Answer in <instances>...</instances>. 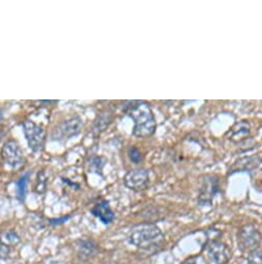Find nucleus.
Listing matches in <instances>:
<instances>
[{
	"instance_id": "obj_4",
	"label": "nucleus",
	"mask_w": 262,
	"mask_h": 264,
	"mask_svg": "<svg viewBox=\"0 0 262 264\" xmlns=\"http://www.w3.org/2000/svg\"><path fill=\"white\" fill-rule=\"evenodd\" d=\"M23 130L29 147L34 152L42 151L46 142L45 130L32 120H26L23 123Z\"/></svg>"
},
{
	"instance_id": "obj_6",
	"label": "nucleus",
	"mask_w": 262,
	"mask_h": 264,
	"mask_svg": "<svg viewBox=\"0 0 262 264\" xmlns=\"http://www.w3.org/2000/svg\"><path fill=\"white\" fill-rule=\"evenodd\" d=\"M207 252L214 264H228L232 257L229 246L219 239H210L208 241Z\"/></svg>"
},
{
	"instance_id": "obj_8",
	"label": "nucleus",
	"mask_w": 262,
	"mask_h": 264,
	"mask_svg": "<svg viewBox=\"0 0 262 264\" xmlns=\"http://www.w3.org/2000/svg\"><path fill=\"white\" fill-rule=\"evenodd\" d=\"M125 186L136 192H141L148 189L150 185L149 172L146 169H134L126 173L124 178Z\"/></svg>"
},
{
	"instance_id": "obj_12",
	"label": "nucleus",
	"mask_w": 262,
	"mask_h": 264,
	"mask_svg": "<svg viewBox=\"0 0 262 264\" xmlns=\"http://www.w3.org/2000/svg\"><path fill=\"white\" fill-rule=\"evenodd\" d=\"M78 249H79L78 251L79 256L83 260H88L91 257L94 256L97 250L96 244L91 240H80Z\"/></svg>"
},
{
	"instance_id": "obj_13",
	"label": "nucleus",
	"mask_w": 262,
	"mask_h": 264,
	"mask_svg": "<svg viewBox=\"0 0 262 264\" xmlns=\"http://www.w3.org/2000/svg\"><path fill=\"white\" fill-rule=\"evenodd\" d=\"M0 241L11 248V246H15L20 242V237L15 231L7 230L0 234Z\"/></svg>"
},
{
	"instance_id": "obj_10",
	"label": "nucleus",
	"mask_w": 262,
	"mask_h": 264,
	"mask_svg": "<svg viewBox=\"0 0 262 264\" xmlns=\"http://www.w3.org/2000/svg\"><path fill=\"white\" fill-rule=\"evenodd\" d=\"M91 213L98 218L103 224H109L114 221L115 214L110 209L108 202L105 200L100 201L91 209Z\"/></svg>"
},
{
	"instance_id": "obj_1",
	"label": "nucleus",
	"mask_w": 262,
	"mask_h": 264,
	"mask_svg": "<svg viewBox=\"0 0 262 264\" xmlns=\"http://www.w3.org/2000/svg\"><path fill=\"white\" fill-rule=\"evenodd\" d=\"M125 112L135 121L134 135L138 138H148L156 131V120L150 105L146 102H129Z\"/></svg>"
},
{
	"instance_id": "obj_18",
	"label": "nucleus",
	"mask_w": 262,
	"mask_h": 264,
	"mask_svg": "<svg viewBox=\"0 0 262 264\" xmlns=\"http://www.w3.org/2000/svg\"><path fill=\"white\" fill-rule=\"evenodd\" d=\"M69 219V217H66V218H63V219H61V220H52L51 221V223L52 224H60V223H63V222H65L66 220H68Z\"/></svg>"
},
{
	"instance_id": "obj_3",
	"label": "nucleus",
	"mask_w": 262,
	"mask_h": 264,
	"mask_svg": "<svg viewBox=\"0 0 262 264\" xmlns=\"http://www.w3.org/2000/svg\"><path fill=\"white\" fill-rule=\"evenodd\" d=\"M261 242L262 235L252 224L242 226L237 232V244L241 252L249 254L258 250Z\"/></svg>"
},
{
	"instance_id": "obj_17",
	"label": "nucleus",
	"mask_w": 262,
	"mask_h": 264,
	"mask_svg": "<svg viewBox=\"0 0 262 264\" xmlns=\"http://www.w3.org/2000/svg\"><path fill=\"white\" fill-rule=\"evenodd\" d=\"M196 260H197V257H190L187 260H185L183 263L181 264H196Z\"/></svg>"
},
{
	"instance_id": "obj_19",
	"label": "nucleus",
	"mask_w": 262,
	"mask_h": 264,
	"mask_svg": "<svg viewBox=\"0 0 262 264\" xmlns=\"http://www.w3.org/2000/svg\"><path fill=\"white\" fill-rule=\"evenodd\" d=\"M0 117H2V114H0Z\"/></svg>"
},
{
	"instance_id": "obj_5",
	"label": "nucleus",
	"mask_w": 262,
	"mask_h": 264,
	"mask_svg": "<svg viewBox=\"0 0 262 264\" xmlns=\"http://www.w3.org/2000/svg\"><path fill=\"white\" fill-rule=\"evenodd\" d=\"M2 157L5 164L18 170L25 165V158L22 149L16 141L10 140L5 143L2 149Z\"/></svg>"
},
{
	"instance_id": "obj_11",
	"label": "nucleus",
	"mask_w": 262,
	"mask_h": 264,
	"mask_svg": "<svg viewBox=\"0 0 262 264\" xmlns=\"http://www.w3.org/2000/svg\"><path fill=\"white\" fill-rule=\"evenodd\" d=\"M83 125H82V120L78 117H74L71 118L69 120L64 121L59 131H60V135L63 138H70L72 136H76L77 134L80 133L81 129H82Z\"/></svg>"
},
{
	"instance_id": "obj_15",
	"label": "nucleus",
	"mask_w": 262,
	"mask_h": 264,
	"mask_svg": "<svg viewBox=\"0 0 262 264\" xmlns=\"http://www.w3.org/2000/svg\"><path fill=\"white\" fill-rule=\"evenodd\" d=\"M248 264H262V252L255 250L248 254Z\"/></svg>"
},
{
	"instance_id": "obj_2",
	"label": "nucleus",
	"mask_w": 262,
	"mask_h": 264,
	"mask_svg": "<svg viewBox=\"0 0 262 264\" xmlns=\"http://www.w3.org/2000/svg\"><path fill=\"white\" fill-rule=\"evenodd\" d=\"M129 242L142 250H151L161 246L164 235L155 224L143 223L133 228L128 236Z\"/></svg>"
},
{
	"instance_id": "obj_14",
	"label": "nucleus",
	"mask_w": 262,
	"mask_h": 264,
	"mask_svg": "<svg viewBox=\"0 0 262 264\" xmlns=\"http://www.w3.org/2000/svg\"><path fill=\"white\" fill-rule=\"evenodd\" d=\"M27 182H28V174H26L25 176L18 181L17 186H18V197L20 200H23L25 198V192H26V186H27Z\"/></svg>"
},
{
	"instance_id": "obj_9",
	"label": "nucleus",
	"mask_w": 262,
	"mask_h": 264,
	"mask_svg": "<svg viewBox=\"0 0 262 264\" xmlns=\"http://www.w3.org/2000/svg\"><path fill=\"white\" fill-rule=\"evenodd\" d=\"M251 134V126L249 121L241 120L236 122L235 125L229 130L228 138L233 143H240L249 138Z\"/></svg>"
},
{
	"instance_id": "obj_16",
	"label": "nucleus",
	"mask_w": 262,
	"mask_h": 264,
	"mask_svg": "<svg viewBox=\"0 0 262 264\" xmlns=\"http://www.w3.org/2000/svg\"><path fill=\"white\" fill-rule=\"evenodd\" d=\"M128 154H129L130 160L136 164H139L140 162L143 161V154L137 147H131L128 150Z\"/></svg>"
},
{
	"instance_id": "obj_7",
	"label": "nucleus",
	"mask_w": 262,
	"mask_h": 264,
	"mask_svg": "<svg viewBox=\"0 0 262 264\" xmlns=\"http://www.w3.org/2000/svg\"><path fill=\"white\" fill-rule=\"evenodd\" d=\"M220 189V183L218 176L207 175L201 183L198 195V203L202 206L211 205L213 199L218 194Z\"/></svg>"
}]
</instances>
